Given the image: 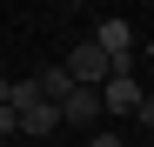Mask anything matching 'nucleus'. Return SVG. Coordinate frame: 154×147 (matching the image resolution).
Segmentation results:
<instances>
[{
    "label": "nucleus",
    "mask_w": 154,
    "mask_h": 147,
    "mask_svg": "<svg viewBox=\"0 0 154 147\" xmlns=\"http://www.w3.org/2000/svg\"><path fill=\"white\" fill-rule=\"evenodd\" d=\"M94 47L114 60V74H134V27L127 20H94Z\"/></svg>",
    "instance_id": "obj_1"
},
{
    "label": "nucleus",
    "mask_w": 154,
    "mask_h": 147,
    "mask_svg": "<svg viewBox=\"0 0 154 147\" xmlns=\"http://www.w3.org/2000/svg\"><path fill=\"white\" fill-rule=\"evenodd\" d=\"M60 74H67L74 87H94V94H100V80H107V74H114V60L100 54L94 40H81V47H74V54H67V67H60Z\"/></svg>",
    "instance_id": "obj_2"
},
{
    "label": "nucleus",
    "mask_w": 154,
    "mask_h": 147,
    "mask_svg": "<svg viewBox=\"0 0 154 147\" xmlns=\"http://www.w3.org/2000/svg\"><path fill=\"white\" fill-rule=\"evenodd\" d=\"M141 100H147V94H141L134 74H107V80H100V120H107V114H121V120H127Z\"/></svg>",
    "instance_id": "obj_3"
},
{
    "label": "nucleus",
    "mask_w": 154,
    "mask_h": 147,
    "mask_svg": "<svg viewBox=\"0 0 154 147\" xmlns=\"http://www.w3.org/2000/svg\"><path fill=\"white\" fill-rule=\"evenodd\" d=\"M54 114H60V127H94V120H100V94L94 87H67L54 100Z\"/></svg>",
    "instance_id": "obj_4"
},
{
    "label": "nucleus",
    "mask_w": 154,
    "mask_h": 147,
    "mask_svg": "<svg viewBox=\"0 0 154 147\" xmlns=\"http://www.w3.org/2000/svg\"><path fill=\"white\" fill-rule=\"evenodd\" d=\"M54 127H60V114H54V100H40V107H27V114H20V134H27V140H47Z\"/></svg>",
    "instance_id": "obj_5"
},
{
    "label": "nucleus",
    "mask_w": 154,
    "mask_h": 147,
    "mask_svg": "<svg viewBox=\"0 0 154 147\" xmlns=\"http://www.w3.org/2000/svg\"><path fill=\"white\" fill-rule=\"evenodd\" d=\"M14 134H20V114H14V107H0V140H14Z\"/></svg>",
    "instance_id": "obj_6"
},
{
    "label": "nucleus",
    "mask_w": 154,
    "mask_h": 147,
    "mask_svg": "<svg viewBox=\"0 0 154 147\" xmlns=\"http://www.w3.org/2000/svg\"><path fill=\"white\" fill-rule=\"evenodd\" d=\"M87 147H127V140H121L114 127H94V140H87Z\"/></svg>",
    "instance_id": "obj_7"
},
{
    "label": "nucleus",
    "mask_w": 154,
    "mask_h": 147,
    "mask_svg": "<svg viewBox=\"0 0 154 147\" xmlns=\"http://www.w3.org/2000/svg\"><path fill=\"white\" fill-rule=\"evenodd\" d=\"M127 120H134V127H154V100H141V107L127 114Z\"/></svg>",
    "instance_id": "obj_8"
},
{
    "label": "nucleus",
    "mask_w": 154,
    "mask_h": 147,
    "mask_svg": "<svg viewBox=\"0 0 154 147\" xmlns=\"http://www.w3.org/2000/svg\"><path fill=\"white\" fill-rule=\"evenodd\" d=\"M0 147H7V140H0Z\"/></svg>",
    "instance_id": "obj_9"
}]
</instances>
